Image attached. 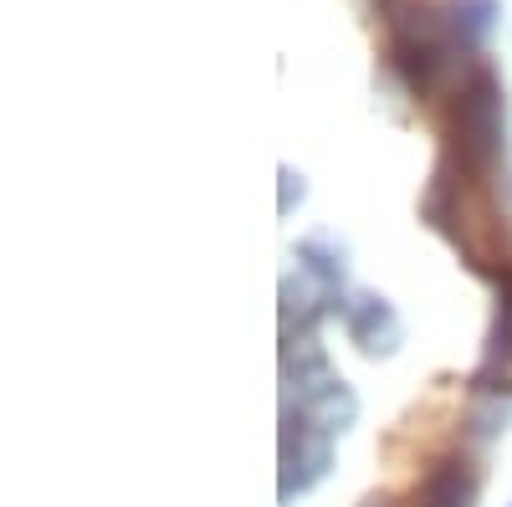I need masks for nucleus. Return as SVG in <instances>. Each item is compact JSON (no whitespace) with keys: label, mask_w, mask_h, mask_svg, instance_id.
Wrapping results in <instances>:
<instances>
[{"label":"nucleus","mask_w":512,"mask_h":507,"mask_svg":"<svg viewBox=\"0 0 512 507\" xmlns=\"http://www.w3.org/2000/svg\"><path fill=\"white\" fill-rule=\"evenodd\" d=\"M492 16H497V0H456V6L446 11L461 47H477V41L492 31Z\"/></svg>","instance_id":"39448f33"},{"label":"nucleus","mask_w":512,"mask_h":507,"mask_svg":"<svg viewBox=\"0 0 512 507\" xmlns=\"http://www.w3.org/2000/svg\"><path fill=\"white\" fill-rule=\"evenodd\" d=\"M349 333L359 338L364 349H395L400 318H395V308L384 303V298H359V303L349 308Z\"/></svg>","instance_id":"7ed1b4c3"},{"label":"nucleus","mask_w":512,"mask_h":507,"mask_svg":"<svg viewBox=\"0 0 512 507\" xmlns=\"http://www.w3.org/2000/svg\"><path fill=\"white\" fill-rule=\"evenodd\" d=\"M472 492H477L472 467H466V461H446V467L425 482L420 507H472Z\"/></svg>","instance_id":"20e7f679"},{"label":"nucleus","mask_w":512,"mask_h":507,"mask_svg":"<svg viewBox=\"0 0 512 507\" xmlns=\"http://www.w3.org/2000/svg\"><path fill=\"white\" fill-rule=\"evenodd\" d=\"M502 308H497V333H492V364L512 359V267H502Z\"/></svg>","instance_id":"423d86ee"},{"label":"nucleus","mask_w":512,"mask_h":507,"mask_svg":"<svg viewBox=\"0 0 512 507\" xmlns=\"http://www.w3.org/2000/svg\"><path fill=\"white\" fill-rule=\"evenodd\" d=\"M328 436H313L308 431V415L297 410V456L287 451L282 461H287V472H282V497H292V492H303V487H313L323 472H328Z\"/></svg>","instance_id":"f03ea898"},{"label":"nucleus","mask_w":512,"mask_h":507,"mask_svg":"<svg viewBox=\"0 0 512 507\" xmlns=\"http://www.w3.org/2000/svg\"><path fill=\"white\" fill-rule=\"evenodd\" d=\"M297 257H303L308 272L323 277V282H338V277H344V262H338V257H323V241H303V246H297Z\"/></svg>","instance_id":"0eeeda50"},{"label":"nucleus","mask_w":512,"mask_h":507,"mask_svg":"<svg viewBox=\"0 0 512 507\" xmlns=\"http://www.w3.org/2000/svg\"><path fill=\"white\" fill-rule=\"evenodd\" d=\"M451 154H461L466 169H492L502 154V82L487 67H472L461 77L456 108H451Z\"/></svg>","instance_id":"f257e3e1"}]
</instances>
